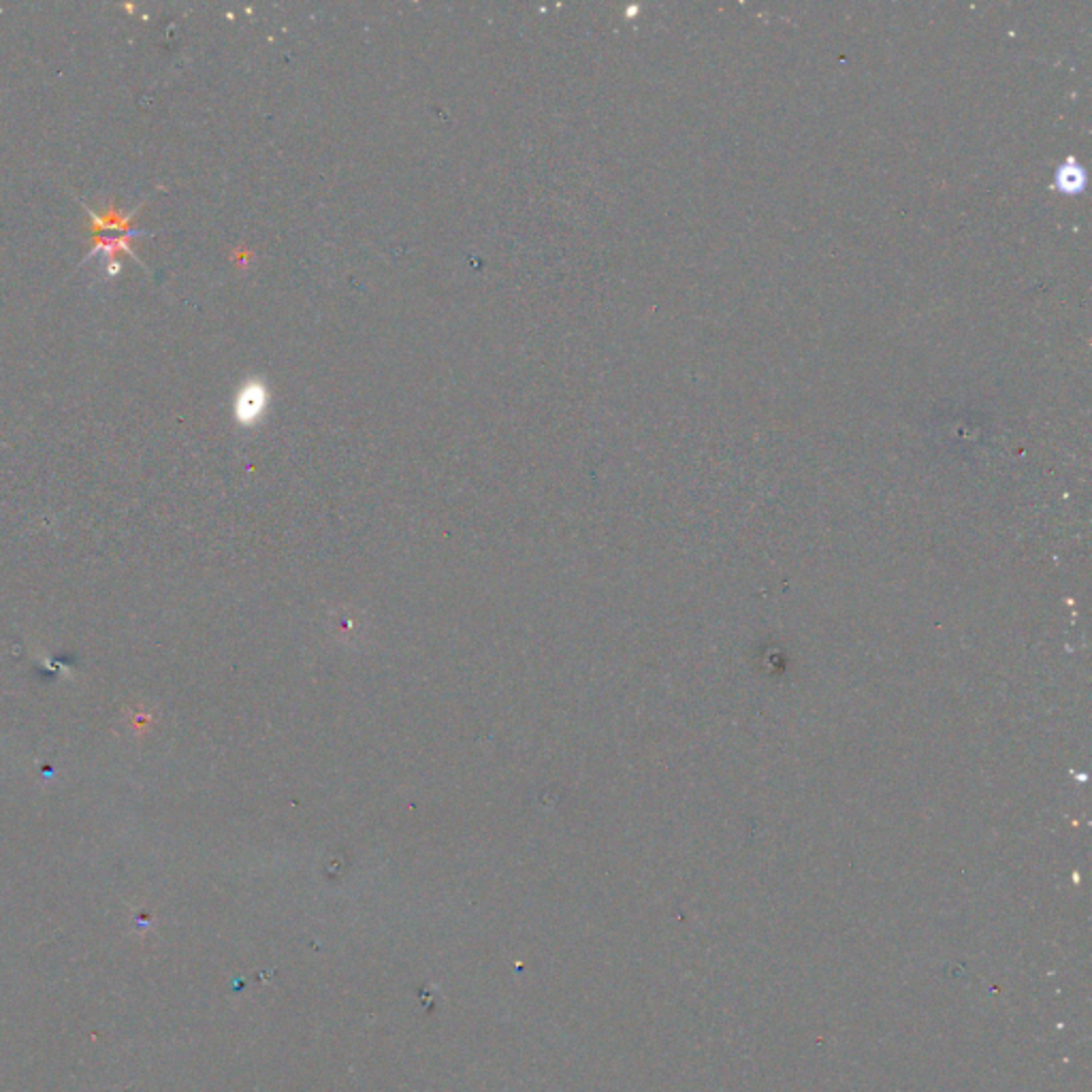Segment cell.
I'll return each instance as SVG.
<instances>
[{"mask_svg": "<svg viewBox=\"0 0 1092 1092\" xmlns=\"http://www.w3.org/2000/svg\"><path fill=\"white\" fill-rule=\"evenodd\" d=\"M144 235H146V231H139V228H137V231L133 228V231H129V233H120V235H113V237L98 235V237L94 239V248H92L91 254H88V257L82 261V265H84L86 261H91V259L98 257V254H116V252H126L133 261H137L139 265H142V261L137 259V254H135L133 248H131V241H133L135 237H144Z\"/></svg>", "mask_w": 1092, "mask_h": 1092, "instance_id": "cell-1", "label": "cell"}, {"mask_svg": "<svg viewBox=\"0 0 1092 1092\" xmlns=\"http://www.w3.org/2000/svg\"><path fill=\"white\" fill-rule=\"evenodd\" d=\"M261 408H263V393L261 391L248 389L246 393H241L239 403H237V414L241 418H248V421H250L254 414L261 412Z\"/></svg>", "mask_w": 1092, "mask_h": 1092, "instance_id": "cell-2", "label": "cell"}]
</instances>
